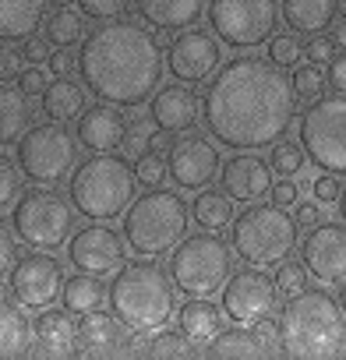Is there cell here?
I'll return each mask as SVG.
<instances>
[{"label":"cell","mask_w":346,"mask_h":360,"mask_svg":"<svg viewBox=\"0 0 346 360\" xmlns=\"http://www.w3.org/2000/svg\"><path fill=\"white\" fill-rule=\"evenodd\" d=\"M293 219H297V226H318L321 219H325V212H321V202L314 198V202H297V209H293Z\"/></svg>","instance_id":"obj_47"},{"label":"cell","mask_w":346,"mask_h":360,"mask_svg":"<svg viewBox=\"0 0 346 360\" xmlns=\"http://www.w3.org/2000/svg\"><path fill=\"white\" fill-rule=\"evenodd\" d=\"M46 39L57 43V46H75L85 39V25H82V15L71 11V8H57L46 22Z\"/></svg>","instance_id":"obj_35"},{"label":"cell","mask_w":346,"mask_h":360,"mask_svg":"<svg viewBox=\"0 0 346 360\" xmlns=\"http://www.w3.org/2000/svg\"><path fill=\"white\" fill-rule=\"evenodd\" d=\"M134 8L155 32H184L202 22L209 0H134Z\"/></svg>","instance_id":"obj_22"},{"label":"cell","mask_w":346,"mask_h":360,"mask_svg":"<svg viewBox=\"0 0 346 360\" xmlns=\"http://www.w3.org/2000/svg\"><path fill=\"white\" fill-rule=\"evenodd\" d=\"M46 64H50V71H53V75H71V71L78 68V57L71 53V46H60L57 53H50V60H46Z\"/></svg>","instance_id":"obj_51"},{"label":"cell","mask_w":346,"mask_h":360,"mask_svg":"<svg viewBox=\"0 0 346 360\" xmlns=\"http://www.w3.org/2000/svg\"><path fill=\"white\" fill-rule=\"evenodd\" d=\"M311 191H314V198H318V202H325V205H328V202H339V195H342L335 173H321V176H314Z\"/></svg>","instance_id":"obj_45"},{"label":"cell","mask_w":346,"mask_h":360,"mask_svg":"<svg viewBox=\"0 0 346 360\" xmlns=\"http://www.w3.org/2000/svg\"><path fill=\"white\" fill-rule=\"evenodd\" d=\"M78 159V138L57 120L36 124L18 141V166L36 184H60L71 176V166Z\"/></svg>","instance_id":"obj_12"},{"label":"cell","mask_w":346,"mask_h":360,"mask_svg":"<svg viewBox=\"0 0 346 360\" xmlns=\"http://www.w3.org/2000/svg\"><path fill=\"white\" fill-rule=\"evenodd\" d=\"M53 8H71V0H50Z\"/></svg>","instance_id":"obj_57"},{"label":"cell","mask_w":346,"mask_h":360,"mask_svg":"<svg viewBox=\"0 0 346 360\" xmlns=\"http://www.w3.org/2000/svg\"><path fill=\"white\" fill-rule=\"evenodd\" d=\"M166 166H169V180L181 191H202L209 180L223 169L219 148L209 138H198V134H184L177 141H169Z\"/></svg>","instance_id":"obj_15"},{"label":"cell","mask_w":346,"mask_h":360,"mask_svg":"<svg viewBox=\"0 0 346 360\" xmlns=\"http://www.w3.org/2000/svg\"><path fill=\"white\" fill-rule=\"evenodd\" d=\"M272 202H276V205H286V209L297 205V202H300L297 180H290V176H286V180H276V184H272Z\"/></svg>","instance_id":"obj_48"},{"label":"cell","mask_w":346,"mask_h":360,"mask_svg":"<svg viewBox=\"0 0 346 360\" xmlns=\"http://www.w3.org/2000/svg\"><path fill=\"white\" fill-rule=\"evenodd\" d=\"M75 202H68L64 195H57L50 184H39L32 191H25L18 198V205L11 209L15 216V233L39 251H57L68 244L71 226H75Z\"/></svg>","instance_id":"obj_9"},{"label":"cell","mask_w":346,"mask_h":360,"mask_svg":"<svg viewBox=\"0 0 346 360\" xmlns=\"http://www.w3.org/2000/svg\"><path fill=\"white\" fill-rule=\"evenodd\" d=\"M300 262L307 265L311 279L321 286H342L346 283V226L339 223H318L300 244Z\"/></svg>","instance_id":"obj_17"},{"label":"cell","mask_w":346,"mask_h":360,"mask_svg":"<svg viewBox=\"0 0 346 360\" xmlns=\"http://www.w3.org/2000/svg\"><path fill=\"white\" fill-rule=\"evenodd\" d=\"M22 184H25V180H22V166L11 155L0 152V212H8V209L18 205Z\"/></svg>","instance_id":"obj_36"},{"label":"cell","mask_w":346,"mask_h":360,"mask_svg":"<svg viewBox=\"0 0 346 360\" xmlns=\"http://www.w3.org/2000/svg\"><path fill=\"white\" fill-rule=\"evenodd\" d=\"M64 283H68L64 279V265L57 258L43 255L39 248L32 255L18 258L15 269H11V293H15V300L22 307H36V311L50 307L64 293Z\"/></svg>","instance_id":"obj_14"},{"label":"cell","mask_w":346,"mask_h":360,"mask_svg":"<svg viewBox=\"0 0 346 360\" xmlns=\"http://www.w3.org/2000/svg\"><path fill=\"white\" fill-rule=\"evenodd\" d=\"M22 60H25L22 50H15L11 43H0V82L18 78L22 75Z\"/></svg>","instance_id":"obj_43"},{"label":"cell","mask_w":346,"mask_h":360,"mask_svg":"<svg viewBox=\"0 0 346 360\" xmlns=\"http://www.w3.org/2000/svg\"><path fill=\"white\" fill-rule=\"evenodd\" d=\"M68 258L78 272L103 279V276H110L124 265V237L113 233L110 226H85L71 237Z\"/></svg>","instance_id":"obj_18"},{"label":"cell","mask_w":346,"mask_h":360,"mask_svg":"<svg viewBox=\"0 0 346 360\" xmlns=\"http://www.w3.org/2000/svg\"><path fill=\"white\" fill-rule=\"evenodd\" d=\"M46 4L50 0H0V43L36 36Z\"/></svg>","instance_id":"obj_28"},{"label":"cell","mask_w":346,"mask_h":360,"mask_svg":"<svg viewBox=\"0 0 346 360\" xmlns=\"http://www.w3.org/2000/svg\"><path fill=\"white\" fill-rule=\"evenodd\" d=\"M50 82L43 78V71L39 68H25L22 75H18V89L25 92V96H43V89H46Z\"/></svg>","instance_id":"obj_49"},{"label":"cell","mask_w":346,"mask_h":360,"mask_svg":"<svg viewBox=\"0 0 346 360\" xmlns=\"http://www.w3.org/2000/svg\"><path fill=\"white\" fill-rule=\"evenodd\" d=\"M339 15L335 0H283V22L297 36H321Z\"/></svg>","instance_id":"obj_25"},{"label":"cell","mask_w":346,"mask_h":360,"mask_svg":"<svg viewBox=\"0 0 346 360\" xmlns=\"http://www.w3.org/2000/svg\"><path fill=\"white\" fill-rule=\"evenodd\" d=\"M15 262H18V251H15V237H11V230L4 226V219H0V279H4L11 269H15Z\"/></svg>","instance_id":"obj_44"},{"label":"cell","mask_w":346,"mask_h":360,"mask_svg":"<svg viewBox=\"0 0 346 360\" xmlns=\"http://www.w3.org/2000/svg\"><path fill=\"white\" fill-rule=\"evenodd\" d=\"M32 124V103L22 89H8L0 82V148L25 138Z\"/></svg>","instance_id":"obj_29"},{"label":"cell","mask_w":346,"mask_h":360,"mask_svg":"<svg viewBox=\"0 0 346 360\" xmlns=\"http://www.w3.org/2000/svg\"><path fill=\"white\" fill-rule=\"evenodd\" d=\"M325 78H328V89L332 92H346V50L328 60V75Z\"/></svg>","instance_id":"obj_50"},{"label":"cell","mask_w":346,"mask_h":360,"mask_svg":"<svg viewBox=\"0 0 346 360\" xmlns=\"http://www.w3.org/2000/svg\"><path fill=\"white\" fill-rule=\"evenodd\" d=\"M191 209H195V223L202 230L219 233V230L233 226V198L226 191H202Z\"/></svg>","instance_id":"obj_34"},{"label":"cell","mask_w":346,"mask_h":360,"mask_svg":"<svg viewBox=\"0 0 346 360\" xmlns=\"http://www.w3.org/2000/svg\"><path fill=\"white\" fill-rule=\"evenodd\" d=\"M177 328L191 339V342H202L209 346L219 332H223V314L212 300L205 297H191L181 311H177Z\"/></svg>","instance_id":"obj_27"},{"label":"cell","mask_w":346,"mask_h":360,"mask_svg":"<svg viewBox=\"0 0 346 360\" xmlns=\"http://www.w3.org/2000/svg\"><path fill=\"white\" fill-rule=\"evenodd\" d=\"M188 335L177 328V332H162V328H148V332H138L127 349L138 353V356H184L188 353Z\"/></svg>","instance_id":"obj_32"},{"label":"cell","mask_w":346,"mask_h":360,"mask_svg":"<svg viewBox=\"0 0 346 360\" xmlns=\"http://www.w3.org/2000/svg\"><path fill=\"white\" fill-rule=\"evenodd\" d=\"M276 300H279L276 279H269L258 265L255 269H241V272H233L223 283V311L237 325H251L255 328L258 321L272 318L276 314Z\"/></svg>","instance_id":"obj_13"},{"label":"cell","mask_w":346,"mask_h":360,"mask_svg":"<svg viewBox=\"0 0 346 360\" xmlns=\"http://www.w3.org/2000/svg\"><path fill=\"white\" fill-rule=\"evenodd\" d=\"M127 4H131V0H78L82 15H89V18H96V22H113V18H120V15L127 11Z\"/></svg>","instance_id":"obj_42"},{"label":"cell","mask_w":346,"mask_h":360,"mask_svg":"<svg viewBox=\"0 0 346 360\" xmlns=\"http://www.w3.org/2000/svg\"><path fill=\"white\" fill-rule=\"evenodd\" d=\"M152 134L145 131V124H127V134H124V145H127V152H141V145L148 141Z\"/></svg>","instance_id":"obj_53"},{"label":"cell","mask_w":346,"mask_h":360,"mask_svg":"<svg viewBox=\"0 0 346 360\" xmlns=\"http://www.w3.org/2000/svg\"><path fill=\"white\" fill-rule=\"evenodd\" d=\"M332 39H335L339 50H346V15H335V22H332Z\"/></svg>","instance_id":"obj_54"},{"label":"cell","mask_w":346,"mask_h":360,"mask_svg":"<svg viewBox=\"0 0 346 360\" xmlns=\"http://www.w3.org/2000/svg\"><path fill=\"white\" fill-rule=\"evenodd\" d=\"M124 134H127V120H124L120 106H113V103H96L78 117V141L92 152L120 148Z\"/></svg>","instance_id":"obj_21"},{"label":"cell","mask_w":346,"mask_h":360,"mask_svg":"<svg viewBox=\"0 0 346 360\" xmlns=\"http://www.w3.org/2000/svg\"><path fill=\"white\" fill-rule=\"evenodd\" d=\"M304 57L314 60V64H328V60L335 57V39H325V36L311 39V43L304 46Z\"/></svg>","instance_id":"obj_46"},{"label":"cell","mask_w":346,"mask_h":360,"mask_svg":"<svg viewBox=\"0 0 346 360\" xmlns=\"http://www.w3.org/2000/svg\"><path fill=\"white\" fill-rule=\"evenodd\" d=\"M124 346H127V332L117 314L92 311L78 325V349L89 356H110V353H120Z\"/></svg>","instance_id":"obj_24"},{"label":"cell","mask_w":346,"mask_h":360,"mask_svg":"<svg viewBox=\"0 0 346 360\" xmlns=\"http://www.w3.org/2000/svg\"><path fill=\"white\" fill-rule=\"evenodd\" d=\"M202 103L209 134L241 152L283 141L297 117L293 82L262 57H237L219 68Z\"/></svg>","instance_id":"obj_1"},{"label":"cell","mask_w":346,"mask_h":360,"mask_svg":"<svg viewBox=\"0 0 346 360\" xmlns=\"http://www.w3.org/2000/svg\"><path fill=\"white\" fill-rule=\"evenodd\" d=\"M78 71L103 103L134 110L148 103L162 82V50L148 29L113 18L82 39Z\"/></svg>","instance_id":"obj_2"},{"label":"cell","mask_w":346,"mask_h":360,"mask_svg":"<svg viewBox=\"0 0 346 360\" xmlns=\"http://www.w3.org/2000/svg\"><path fill=\"white\" fill-rule=\"evenodd\" d=\"M25 60H32V64H43V60H50V46L43 43V39H36V36H29L25 39Z\"/></svg>","instance_id":"obj_52"},{"label":"cell","mask_w":346,"mask_h":360,"mask_svg":"<svg viewBox=\"0 0 346 360\" xmlns=\"http://www.w3.org/2000/svg\"><path fill=\"white\" fill-rule=\"evenodd\" d=\"M325 85H328V78H325V71H321L314 60H311L307 68H297V71H293V92H297V99L314 103V99L325 96Z\"/></svg>","instance_id":"obj_39"},{"label":"cell","mask_w":346,"mask_h":360,"mask_svg":"<svg viewBox=\"0 0 346 360\" xmlns=\"http://www.w3.org/2000/svg\"><path fill=\"white\" fill-rule=\"evenodd\" d=\"M272 162H265L262 155L241 152L230 162H223V188L233 202H258L272 191Z\"/></svg>","instance_id":"obj_20"},{"label":"cell","mask_w":346,"mask_h":360,"mask_svg":"<svg viewBox=\"0 0 346 360\" xmlns=\"http://www.w3.org/2000/svg\"><path fill=\"white\" fill-rule=\"evenodd\" d=\"M64 307L71 311V314H92V311H99L103 307V300L110 297V290H103V283H99V276H89V272H78V276H71L68 283H64Z\"/></svg>","instance_id":"obj_31"},{"label":"cell","mask_w":346,"mask_h":360,"mask_svg":"<svg viewBox=\"0 0 346 360\" xmlns=\"http://www.w3.org/2000/svg\"><path fill=\"white\" fill-rule=\"evenodd\" d=\"M300 57H304V46H300L297 32H279L269 39V60L276 68H297Z\"/></svg>","instance_id":"obj_40"},{"label":"cell","mask_w":346,"mask_h":360,"mask_svg":"<svg viewBox=\"0 0 346 360\" xmlns=\"http://www.w3.org/2000/svg\"><path fill=\"white\" fill-rule=\"evenodd\" d=\"M169 276L177 290L191 297H209L230 279V248L212 230L184 237L169 255Z\"/></svg>","instance_id":"obj_8"},{"label":"cell","mask_w":346,"mask_h":360,"mask_svg":"<svg viewBox=\"0 0 346 360\" xmlns=\"http://www.w3.org/2000/svg\"><path fill=\"white\" fill-rule=\"evenodd\" d=\"M279 346L290 356H335L346 349V314L325 290H304L279 314Z\"/></svg>","instance_id":"obj_3"},{"label":"cell","mask_w":346,"mask_h":360,"mask_svg":"<svg viewBox=\"0 0 346 360\" xmlns=\"http://www.w3.org/2000/svg\"><path fill=\"white\" fill-rule=\"evenodd\" d=\"M32 339L36 349L46 356H71L78 349V325L71 321V311H46L32 321Z\"/></svg>","instance_id":"obj_23"},{"label":"cell","mask_w":346,"mask_h":360,"mask_svg":"<svg viewBox=\"0 0 346 360\" xmlns=\"http://www.w3.org/2000/svg\"><path fill=\"white\" fill-rule=\"evenodd\" d=\"M134 166L113 152H96L71 176V202L85 219H117L134 202Z\"/></svg>","instance_id":"obj_6"},{"label":"cell","mask_w":346,"mask_h":360,"mask_svg":"<svg viewBox=\"0 0 346 360\" xmlns=\"http://www.w3.org/2000/svg\"><path fill=\"white\" fill-rule=\"evenodd\" d=\"M188 223H191V212L177 191L152 188L148 195L134 198L131 209L124 212V237L134 255L159 258L188 237Z\"/></svg>","instance_id":"obj_5"},{"label":"cell","mask_w":346,"mask_h":360,"mask_svg":"<svg viewBox=\"0 0 346 360\" xmlns=\"http://www.w3.org/2000/svg\"><path fill=\"white\" fill-rule=\"evenodd\" d=\"M85 82H75L71 75H57V82H50L43 89V113L46 120H75L85 113Z\"/></svg>","instance_id":"obj_26"},{"label":"cell","mask_w":346,"mask_h":360,"mask_svg":"<svg viewBox=\"0 0 346 360\" xmlns=\"http://www.w3.org/2000/svg\"><path fill=\"white\" fill-rule=\"evenodd\" d=\"M300 145L321 173L346 176V92L314 99L304 110Z\"/></svg>","instance_id":"obj_10"},{"label":"cell","mask_w":346,"mask_h":360,"mask_svg":"<svg viewBox=\"0 0 346 360\" xmlns=\"http://www.w3.org/2000/svg\"><path fill=\"white\" fill-rule=\"evenodd\" d=\"M219 36L216 32H205V29H191V32H181L177 39L169 43L166 50V68L173 71V78L184 82V85H202L209 82L216 71H219Z\"/></svg>","instance_id":"obj_16"},{"label":"cell","mask_w":346,"mask_h":360,"mask_svg":"<svg viewBox=\"0 0 346 360\" xmlns=\"http://www.w3.org/2000/svg\"><path fill=\"white\" fill-rule=\"evenodd\" d=\"M339 307H342V314H346V283H342V290H339Z\"/></svg>","instance_id":"obj_56"},{"label":"cell","mask_w":346,"mask_h":360,"mask_svg":"<svg viewBox=\"0 0 346 360\" xmlns=\"http://www.w3.org/2000/svg\"><path fill=\"white\" fill-rule=\"evenodd\" d=\"M339 216H342V223H346V188H342V195H339Z\"/></svg>","instance_id":"obj_55"},{"label":"cell","mask_w":346,"mask_h":360,"mask_svg":"<svg viewBox=\"0 0 346 360\" xmlns=\"http://www.w3.org/2000/svg\"><path fill=\"white\" fill-rule=\"evenodd\" d=\"M32 339V325L29 318L15 307V300L0 297V356H18L29 349Z\"/></svg>","instance_id":"obj_30"},{"label":"cell","mask_w":346,"mask_h":360,"mask_svg":"<svg viewBox=\"0 0 346 360\" xmlns=\"http://www.w3.org/2000/svg\"><path fill=\"white\" fill-rule=\"evenodd\" d=\"M134 176H138V184H145V188H159L162 180L169 176V166H166V159L155 148H145L134 159Z\"/></svg>","instance_id":"obj_38"},{"label":"cell","mask_w":346,"mask_h":360,"mask_svg":"<svg viewBox=\"0 0 346 360\" xmlns=\"http://www.w3.org/2000/svg\"><path fill=\"white\" fill-rule=\"evenodd\" d=\"M307 279H311V272H307V265L304 262H279V272H276V290L279 293H286V297H297V293H304L307 290Z\"/></svg>","instance_id":"obj_41"},{"label":"cell","mask_w":346,"mask_h":360,"mask_svg":"<svg viewBox=\"0 0 346 360\" xmlns=\"http://www.w3.org/2000/svg\"><path fill=\"white\" fill-rule=\"evenodd\" d=\"M297 248V219L286 205H251L233 219V251L248 265H279Z\"/></svg>","instance_id":"obj_7"},{"label":"cell","mask_w":346,"mask_h":360,"mask_svg":"<svg viewBox=\"0 0 346 360\" xmlns=\"http://www.w3.org/2000/svg\"><path fill=\"white\" fill-rule=\"evenodd\" d=\"M173 276L152 262H127L110 283V307L131 332L162 328L173 314Z\"/></svg>","instance_id":"obj_4"},{"label":"cell","mask_w":346,"mask_h":360,"mask_svg":"<svg viewBox=\"0 0 346 360\" xmlns=\"http://www.w3.org/2000/svg\"><path fill=\"white\" fill-rule=\"evenodd\" d=\"M279 0H209V25L233 50H255L276 36Z\"/></svg>","instance_id":"obj_11"},{"label":"cell","mask_w":346,"mask_h":360,"mask_svg":"<svg viewBox=\"0 0 346 360\" xmlns=\"http://www.w3.org/2000/svg\"><path fill=\"white\" fill-rule=\"evenodd\" d=\"M269 162H272V169L279 173V176H297L300 169H304V162H307V152H304V145H297V141H276L272 145V155H269Z\"/></svg>","instance_id":"obj_37"},{"label":"cell","mask_w":346,"mask_h":360,"mask_svg":"<svg viewBox=\"0 0 346 360\" xmlns=\"http://www.w3.org/2000/svg\"><path fill=\"white\" fill-rule=\"evenodd\" d=\"M148 117L162 134H188L205 117V103L195 96L191 85H166L148 99Z\"/></svg>","instance_id":"obj_19"},{"label":"cell","mask_w":346,"mask_h":360,"mask_svg":"<svg viewBox=\"0 0 346 360\" xmlns=\"http://www.w3.org/2000/svg\"><path fill=\"white\" fill-rule=\"evenodd\" d=\"M209 353L212 356H265V342L262 335L251 328V325H237V328H226L219 332L212 342H209Z\"/></svg>","instance_id":"obj_33"}]
</instances>
